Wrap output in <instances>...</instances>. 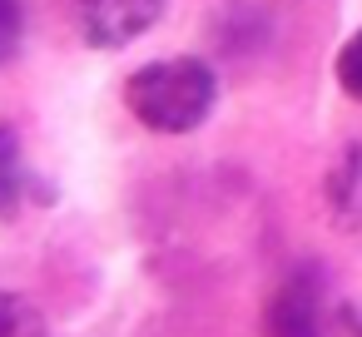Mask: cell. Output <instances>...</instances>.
<instances>
[{
  "label": "cell",
  "instance_id": "cell-4",
  "mask_svg": "<svg viewBox=\"0 0 362 337\" xmlns=\"http://www.w3.org/2000/svg\"><path fill=\"white\" fill-rule=\"evenodd\" d=\"M327 208L342 228H357L362 223V149H342V159L332 164L327 174Z\"/></svg>",
  "mask_w": 362,
  "mask_h": 337
},
{
  "label": "cell",
  "instance_id": "cell-5",
  "mask_svg": "<svg viewBox=\"0 0 362 337\" xmlns=\"http://www.w3.org/2000/svg\"><path fill=\"white\" fill-rule=\"evenodd\" d=\"M25 199H30V174H25L21 134H16L11 124H0V218L21 213Z\"/></svg>",
  "mask_w": 362,
  "mask_h": 337
},
{
  "label": "cell",
  "instance_id": "cell-7",
  "mask_svg": "<svg viewBox=\"0 0 362 337\" xmlns=\"http://www.w3.org/2000/svg\"><path fill=\"white\" fill-rule=\"evenodd\" d=\"M25 45V11L21 0H0V65H11Z\"/></svg>",
  "mask_w": 362,
  "mask_h": 337
},
{
  "label": "cell",
  "instance_id": "cell-2",
  "mask_svg": "<svg viewBox=\"0 0 362 337\" xmlns=\"http://www.w3.org/2000/svg\"><path fill=\"white\" fill-rule=\"evenodd\" d=\"M169 0H75V25L90 50H124L159 25Z\"/></svg>",
  "mask_w": 362,
  "mask_h": 337
},
{
  "label": "cell",
  "instance_id": "cell-9",
  "mask_svg": "<svg viewBox=\"0 0 362 337\" xmlns=\"http://www.w3.org/2000/svg\"><path fill=\"white\" fill-rule=\"evenodd\" d=\"M322 337H362V307H352V302H327Z\"/></svg>",
  "mask_w": 362,
  "mask_h": 337
},
{
  "label": "cell",
  "instance_id": "cell-1",
  "mask_svg": "<svg viewBox=\"0 0 362 337\" xmlns=\"http://www.w3.org/2000/svg\"><path fill=\"white\" fill-rule=\"evenodd\" d=\"M218 105V80L194 55L149 60L124 80V110L154 134H189Z\"/></svg>",
  "mask_w": 362,
  "mask_h": 337
},
{
  "label": "cell",
  "instance_id": "cell-6",
  "mask_svg": "<svg viewBox=\"0 0 362 337\" xmlns=\"http://www.w3.org/2000/svg\"><path fill=\"white\" fill-rule=\"evenodd\" d=\"M0 337H45V317L30 297L0 288Z\"/></svg>",
  "mask_w": 362,
  "mask_h": 337
},
{
  "label": "cell",
  "instance_id": "cell-8",
  "mask_svg": "<svg viewBox=\"0 0 362 337\" xmlns=\"http://www.w3.org/2000/svg\"><path fill=\"white\" fill-rule=\"evenodd\" d=\"M337 85H342L352 100H362V30L337 50Z\"/></svg>",
  "mask_w": 362,
  "mask_h": 337
},
{
  "label": "cell",
  "instance_id": "cell-3",
  "mask_svg": "<svg viewBox=\"0 0 362 337\" xmlns=\"http://www.w3.org/2000/svg\"><path fill=\"white\" fill-rule=\"evenodd\" d=\"M322 317H327V292L317 273H293L268 297L263 337H322Z\"/></svg>",
  "mask_w": 362,
  "mask_h": 337
}]
</instances>
